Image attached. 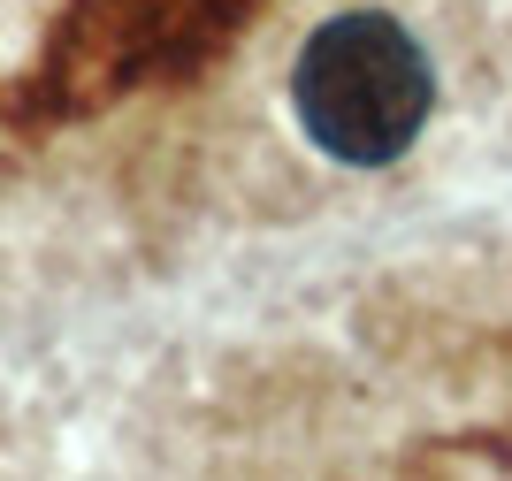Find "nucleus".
<instances>
[{"mask_svg":"<svg viewBox=\"0 0 512 481\" xmlns=\"http://www.w3.org/2000/svg\"><path fill=\"white\" fill-rule=\"evenodd\" d=\"M299 130L344 168H390L436 115V69L421 39L383 8H344L299 46Z\"/></svg>","mask_w":512,"mask_h":481,"instance_id":"1","label":"nucleus"}]
</instances>
